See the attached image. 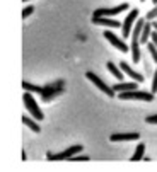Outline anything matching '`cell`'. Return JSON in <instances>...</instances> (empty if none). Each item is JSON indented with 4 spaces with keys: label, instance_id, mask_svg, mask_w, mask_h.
<instances>
[{
    "label": "cell",
    "instance_id": "6da1fadb",
    "mask_svg": "<svg viewBox=\"0 0 157 172\" xmlns=\"http://www.w3.org/2000/svg\"><path fill=\"white\" fill-rule=\"evenodd\" d=\"M22 101H24L26 109L33 114V118H34L36 121H43V119H44V114H43V111L39 109L38 102L34 101V97H33V94H31V92H27V90H26V94L22 96Z\"/></svg>",
    "mask_w": 157,
    "mask_h": 172
},
{
    "label": "cell",
    "instance_id": "7a4b0ae2",
    "mask_svg": "<svg viewBox=\"0 0 157 172\" xmlns=\"http://www.w3.org/2000/svg\"><path fill=\"white\" fill-rule=\"evenodd\" d=\"M63 89H65V82H63V80H57V82H53V84H50V85L43 87V89H41L43 101H50V99L57 97L58 94L63 92Z\"/></svg>",
    "mask_w": 157,
    "mask_h": 172
},
{
    "label": "cell",
    "instance_id": "3957f363",
    "mask_svg": "<svg viewBox=\"0 0 157 172\" xmlns=\"http://www.w3.org/2000/svg\"><path fill=\"white\" fill-rule=\"evenodd\" d=\"M118 97L123 99H137V101H145V102H152L154 101V94L152 92H142V90H126V92H118Z\"/></svg>",
    "mask_w": 157,
    "mask_h": 172
},
{
    "label": "cell",
    "instance_id": "277c9868",
    "mask_svg": "<svg viewBox=\"0 0 157 172\" xmlns=\"http://www.w3.org/2000/svg\"><path fill=\"white\" fill-rule=\"evenodd\" d=\"M85 77H87V78H89V80H91V82L96 85V87H98L99 90H102L106 96L115 97V94H116V92L113 90V87H111V85H108V84H104V82H102V80H101V78L96 75V73H92V72H87V73H85Z\"/></svg>",
    "mask_w": 157,
    "mask_h": 172
},
{
    "label": "cell",
    "instance_id": "5b68a950",
    "mask_svg": "<svg viewBox=\"0 0 157 172\" xmlns=\"http://www.w3.org/2000/svg\"><path fill=\"white\" fill-rule=\"evenodd\" d=\"M128 9V3L123 2L121 5H116V7H109V9H98L94 10V17H111V16H116V14H121L123 10Z\"/></svg>",
    "mask_w": 157,
    "mask_h": 172
},
{
    "label": "cell",
    "instance_id": "8992f818",
    "mask_svg": "<svg viewBox=\"0 0 157 172\" xmlns=\"http://www.w3.org/2000/svg\"><path fill=\"white\" fill-rule=\"evenodd\" d=\"M138 9H132L130 10V14L126 16V19H125V22H123V38H128L130 34H132V27H133V22L137 20V17H138Z\"/></svg>",
    "mask_w": 157,
    "mask_h": 172
},
{
    "label": "cell",
    "instance_id": "52a82bcc",
    "mask_svg": "<svg viewBox=\"0 0 157 172\" xmlns=\"http://www.w3.org/2000/svg\"><path fill=\"white\" fill-rule=\"evenodd\" d=\"M82 150H84V147H82V145H74V147H68V148H67V150H63V152L51 155V160H67V158H70V157L77 155V153L82 152Z\"/></svg>",
    "mask_w": 157,
    "mask_h": 172
},
{
    "label": "cell",
    "instance_id": "ba28073f",
    "mask_svg": "<svg viewBox=\"0 0 157 172\" xmlns=\"http://www.w3.org/2000/svg\"><path fill=\"white\" fill-rule=\"evenodd\" d=\"M104 38L108 39V41H109V43H111V44H113L116 50L123 51V53H126V51L130 50V48H128V44H126L125 41H121V39L116 36V34H113L111 31H104Z\"/></svg>",
    "mask_w": 157,
    "mask_h": 172
},
{
    "label": "cell",
    "instance_id": "9c48e42d",
    "mask_svg": "<svg viewBox=\"0 0 157 172\" xmlns=\"http://www.w3.org/2000/svg\"><path fill=\"white\" fill-rule=\"evenodd\" d=\"M92 22L96 26H104V27H119L121 24L115 19H109V17H94L92 16Z\"/></svg>",
    "mask_w": 157,
    "mask_h": 172
},
{
    "label": "cell",
    "instance_id": "30bf717a",
    "mask_svg": "<svg viewBox=\"0 0 157 172\" xmlns=\"http://www.w3.org/2000/svg\"><path fill=\"white\" fill-rule=\"evenodd\" d=\"M150 33H152V27H150V20H145L143 27H142V33H140V39L138 43L140 44H147L149 39H150Z\"/></svg>",
    "mask_w": 157,
    "mask_h": 172
},
{
    "label": "cell",
    "instance_id": "8fae6325",
    "mask_svg": "<svg viewBox=\"0 0 157 172\" xmlns=\"http://www.w3.org/2000/svg\"><path fill=\"white\" fill-rule=\"evenodd\" d=\"M137 84L138 82H118L113 85V90L115 92H126V90H133L137 89Z\"/></svg>",
    "mask_w": 157,
    "mask_h": 172
},
{
    "label": "cell",
    "instance_id": "7c38bea8",
    "mask_svg": "<svg viewBox=\"0 0 157 172\" xmlns=\"http://www.w3.org/2000/svg\"><path fill=\"white\" fill-rule=\"evenodd\" d=\"M119 68H123V72H125V73H128L132 78H135L138 84H140V82H143V75L137 73V72H135V70H133L128 63H126V61H121V63H119Z\"/></svg>",
    "mask_w": 157,
    "mask_h": 172
},
{
    "label": "cell",
    "instance_id": "4fadbf2b",
    "mask_svg": "<svg viewBox=\"0 0 157 172\" xmlns=\"http://www.w3.org/2000/svg\"><path fill=\"white\" fill-rule=\"evenodd\" d=\"M140 135L138 133H115L109 136L111 141H123V140H138Z\"/></svg>",
    "mask_w": 157,
    "mask_h": 172
},
{
    "label": "cell",
    "instance_id": "5bb4252c",
    "mask_svg": "<svg viewBox=\"0 0 157 172\" xmlns=\"http://www.w3.org/2000/svg\"><path fill=\"white\" fill-rule=\"evenodd\" d=\"M22 123L29 128V130H33L34 133H39L41 131V128H39V124H38V121L36 119H33V118H27V116L24 114L22 116Z\"/></svg>",
    "mask_w": 157,
    "mask_h": 172
},
{
    "label": "cell",
    "instance_id": "9a60e30c",
    "mask_svg": "<svg viewBox=\"0 0 157 172\" xmlns=\"http://www.w3.org/2000/svg\"><path fill=\"white\" fill-rule=\"evenodd\" d=\"M140 43L138 39H132V58H133V63H138L140 61Z\"/></svg>",
    "mask_w": 157,
    "mask_h": 172
},
{
    "label": "cell",
    "instance_id": "2e32d148",
    "mask_svg": "<svg viewBox=\"0 0 157 172\" xmlns=\"http://www.w3.org/2000/svg\"><path fill=\"white\" fill-rule=\"evenodd\" d=\"M106 68L115 75V78H118V80H123V73H121V70H119V67H116L113 61H108L106 63Z\"/></svg>",
    "mask_w": 157,
    "mask_h": 172
},
{
    "label": "cell",
    "instance_id": "e0dca14e",
    "mask_svg": "<svg viewBox=\"0 0 157 172\" xmlns=\"http://www.w3.org/2000/svg\"><path fill=\"white\" fill-rule=\"evenodd\" d=\"M143 152H145V145H143V143H138L130 160H132V162H137V160H140V158H143Z\"/></svg>",
    "mask_w": 157,
    "mask_h": 172
},
{
    "label": "cell",
    "instance_id": "ac0fdd59",
    "mask_svg": "<svg viewBox=\"0 0 157 172\" xmlns=\"http://www.w3.org/2000/svg\"><path fill=\"white\" fill-rule=\"evenodd\" d=\"M22 87H24V90H27V92L41 94V87H38V85H33V84H29L27 80H24V82H22Z\"/></svg>",
    "mask_w": 157,
    "mask_h": 172
},
{
    "label": "cell",
    "instance_id": "d6986e66",
    "mask_svg": "<svg viewBox=\"0 0 157 172\" xmlns=\"http://www.w3.org/2000/svg\"><path fill=\"white\" fill-rule=\"evenodd\" d=\"M147 48H149V53L152 55V60L157 63V48L154 46V43H147Z\"/></svg>",
    "mask_w": 157,
    "mask_h": 172
},
{
    "label": "cell",
    "instance_id": "ffe728a7",
    "mask_svg": "<svg viewBox=\"0 0 157 172\" xmlns=\"http://www.w3.org/2000/svg\"><path fill=\"white\" fill-rule=\"evenodd\" d=\"M157 19V3L152 10H149V14L145 16V20H156Z\"/></svg>",
    "mask_w": 157,
    "mask_h": 172
},
{
    "label": "cell",
    "instance_id": "44dd1931",
    "mask_svg": "<svg viewBox=\"0 0 157 172\" xmlns=\"http://www.w3.org/2000/svg\"><path fill=\"white\" fill-rule=\"evenodd\" d=\"M34 12V7L33 5H27V7H24V10H22V19H27L31 14Z\"/></svg>",
    "mask_w": 157,
    "mask_h": 172
},
{
    "label": "cell",
    "instance_id": "7402d4cb",
    "mask_svg": "<svg viewBox=\"0 0 157 172\" xmlns=\"http://www.w3.org/2000/svg\"><path fill=\"white\" fill-rule=\"evenodd\" d=\"M68 160H75V162H82V160H84V162H87V160H89V157H87V155H77V157L74 155V157H70Z\"/></svg>",
    "mask_w": 157,
    "mask_h": 172
},
{
    "label": "cell",
    "instance_id": "603a6c76",
    "mask_svg": "<svg viewBox=\"0 0 157 172\" xmlns=\"http://www.w3.org/2000/svg\"><path fill=\"white\" fill-rule=\"evenodd\" d=\"M156 92H157V68L154 72V78H152V94H156Z\"/></svg>",
    "mask_w": 157,
    "mask_h": 172
},
{
    "label": "cell",
    "instance_id": "cb8c5ba5",
    "mask_svg": "<svg viewBox=\"0 0 157 172\" xmlns=\"http://www.w3.org/2000/svg\"><path fill=\"white\" fill-rule=\"evenodd\" d=\"M145 123H149V124H157V114L147 116V118H145Z\"/></svg>",
    "mask_w": 157,
    "mask_h": 172
},
{
    "label": "cell",
    "instance_id": "d4e9b609",
    "mask_svg": "<svg viewBox=\"0 0 157 172\" xmlns=\"http://www.w3.org/2000/svg\"><path fill=\"white\" fill-rule=\"evenodd\" d=\"M150 38H152V43H154V46L157 48V33H156V31H152V33H150Z\"/></svg>",
    "mask_w": 157,
    "mask_h": 172
},
{
    "label": "cell",
    "instance_id": "484cf974",
    "mask_svg": "<svg viewBox=\"0 0 157 172\" xmlns=\"http://www.w3.org/2000/svg\"><path fill=\"white\" fill-rule=\"evenodd\" d=\"M152 27H154V31L157 33V20H152Z\"/></svg>",
    "mask_w": 157,
    "mask_h": 172
},
{
    "label": "cell",
    "instance_id": "4316f807",
    "mask_svg": "<svg viewBox=\"0 0 157 172\" xmlns=\"http://www.w3.org/2000/svg\"><path fill=\"white\" fill-rule=\"evenodd\" d=\"M150 2H154V3H157V0H150Z\"/></svg>",
    "mask_w": 157,
    "mask_h": 172
},
{
    "label": "cell",
    "instance_id": "83f0119b",
    "mask_svg": "<svg viewBox=\"0 0 157 172\" xmlns=\"http://www.w3.org/2000/svg\"><path fill=\"white\" fill-rule=\"evenodd\" d=\"M140 2H147V0H140Z\"/></svg>",
    "mask_w": 157,
    "mask_h": 172
},
{
    "label": "cell",
    "instance_id": "f1b7e54d",
    "mask_svg": "<svg viewBox=\"0 0 157 172\" xmlns=\"http://www.w3.org/2000/svg\"><path fill=\"white\" fill-rule=\"evenodd\" d=\"M24 2H27V0H24Z\"/></svg>",
    "mask_w": 157,
    "mask_h": 172
},
{
    "label": "cell",
    "instance_id": "f546056e",
    "mask_svg": "<svg viewBox=\"0 0 157 172\" xmlns=\"http://www.w3.org/2000/svg\"><path fill=\"white\" fill-rule=\"evenodd\" d=\"M156 20H157V19H156Z\"/></svg>",
    "mask_w": 157,
    "mask_h": 172
}]
</instances>
